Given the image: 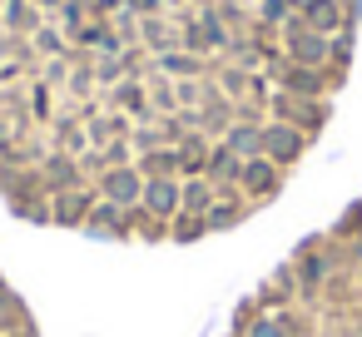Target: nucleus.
Segmentation results:
<instances>
[{
    "instance_id": "f257e3e1",
    "label": "nucleus",
    "mask_w": 362,
    "mask_h": 337,
    "mask_svg": "<svg viewBox=\"0 0 362 337\" xmlns=\"http://www.w3.org/2000/svg\"><path fill=\"white\" fill-rule=\"evenodd\" d=\"M362 0H0V203L119 243L258 213L322 139Z\"/></svg>"
}]
</instances>
